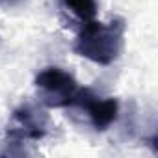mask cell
Segmentation results:
<instances>
[{
    "instance_id": "cell-1",
    "label": "cell",
    "mask_w": 158,
    "mask_h": 158,
    "mask_svg": "<svg viewBox=\"0 0 158 158\" xmlns=\"http://www.w3.org/2000/svg\"><path fill=\"white\" fill-rule=\"evenodd\" d=\"M127 23L121 17H112L110 21H88L82 24L73 43V52L97 65H112L125 43Z\"/></svg>"
},
{
    "instance_id": "cell-2",
    "label": "cell",
    "mask_w": 158,
    "mask_h": 158,
    "mask_svg": "<svg viewBox=\"0 0 158 158\" xmlns=\"http://www.w3.org/2000/svg\"><path fill=\"white\" fill-rule=\"evenodd\" d=\"M37 102L43 108H69L80 89L74 76L61 67H45L34 78Z\"/></svg>"
},
{
    "instance_id": "cell-3",
    "label": "cell",
    "mask_w": 158,
    "mask_h": 158,
    "mask_svg": "<svg viewBox=\"0 0 158 158\" xmlns=\"http://www.w3.org/2000/svg\"><path fill=\"white\" fill-rule=\"evenodd\" d=\"M50 130V117L39 104H21L13 110L6 136L10 143H37Z\"/></svg>"
},
{
    "instance_id": "cell-4",
    "label": "cell",
    "mask_w": 158,
    "mask_h": 158,
    "mask_svg": "<svg viewBox=\"0 0 158 158\" xmlns=\"http://www.w3.org/2000/svg\"><path fill=\"white\" fill-rule=\"evenodd\" d=\"M67 110L80 114L95 130L102 132V130H108L117 121L119 102L114 97H101L88 88H80L73 104Z\"/></svg>"
},
{
    "instance_id": "cell-5",
    "label": "cell",
    "mask_w": 158,
    "mask_h": 158,
    "mask_svg": "<svg viewBox=\"0 0 158 158\" xmlns=\"http://www.w3.org/2000/svg\"><path fill=\"white\" fill-rule=\"evenodd\" d=\"M61 10L82 24L97 17V0H58Z\"/></svg>"
},
{
    "instance_id": "cell-6",
    "label": "cell",
    "mask_w": 158,
    "mask_h": 158,
    "mask_svg": "<svg viewBox=\"0 0 158 158\" xmlns=\"http://www.w3.org/2000/svg\"><path fill=\"white\" fill-rule=\"evenodd\" d=\"M4 2H17V0H4Z\"/></svg>"
}]
</instances>
